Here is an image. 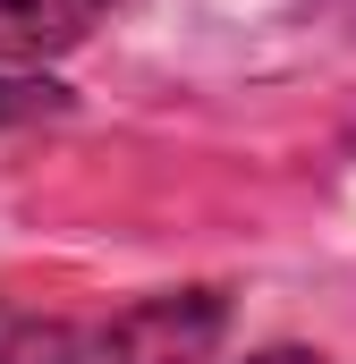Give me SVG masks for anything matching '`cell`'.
<instances>
[{"label": "cell", "mask_w": 356, "mask_h": 364, "mask_svg": "<svg viewBox=\"0 0 356 364\" xmlns=\"http://www.w3.org/2000/svg\"><path fill=\"white\" fill-rule=\"evenodd\" d=\"M127 0H0V68H43L93 43Z\"/></svg>", "instance_id": "cell-2"}, {"label": "cell", "mask_w": 356, "mask_h": 364, "mask_svg": "<svg viewBox=\"0 0 356 364\" xmlns=\"http://www.w3.org/2000/svg\"><path fill=\"white\" fill-rule=\"evenodd\" d=\"M221 339V288H153L119 314H43L0 296V364H212Z\"/></svg>", "instance_id": "cell-1"}, {"label": "cell", "mask_w": 356, "mask_h": 364, "mask_svg": "<svg viewBox=\"0 0 356 364\" xmlns=\"http://www.w3.org/2000/svg\"><path fill=\"white\" fill-rule=\"evenodd\" d=\"M246 364H331V356H314V348H263V356H246Z\"/></svg>", "instance_id": "cell-4"}, {"label": "cell", "mask_w": 356, "mask_h": 364, "mask_svg": "<svg viewBox=\"0 0 356 364\" xmlns=\"http://www.w3.org/2000/svg\"><path fill=\"white\" fill-rule=\"evenodd\" d=\"M60 110H68V85H51L43 68H9L0 77V136H17L34 119H60Z\"/></svg>", "instance_id": "cell-3"}]
</instances>
